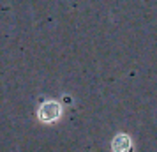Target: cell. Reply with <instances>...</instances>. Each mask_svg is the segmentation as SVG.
I'll list each match as a JSON object with an SVG mask.
<instances>
[{
	"mask_svg": "<svg viewBox=\"0 0 157 152\" xmlns=\"http://www.w3.org/2000/svg\"><path fill=\"white\" fill-rule=\"evenodd\" d=\"M58 113H60V108H58L57 104H53V103H48V104H44L43 108H41V119H46V120L57 119Z\"/></svg>",
	"mask_w": 157,
	"mask_h": 152,
	"instance_id": "obj_1",
	"label": "cell"
}]
</instances>
